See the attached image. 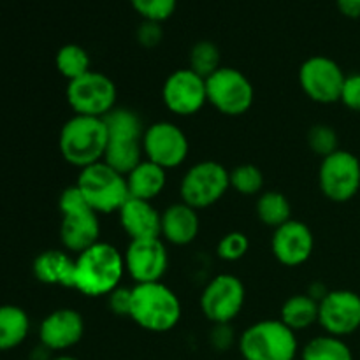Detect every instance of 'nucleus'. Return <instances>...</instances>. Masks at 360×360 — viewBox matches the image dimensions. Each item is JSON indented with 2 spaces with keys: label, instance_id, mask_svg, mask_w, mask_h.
I'll list each match as a JSON object with an SVG mask.
<instances>
[{
  "label": "nucleus",
  "instance_id": "f257e3e1",
  "mask_svg": "<svg viewBox=\"0 0 360 360\" xmlns=\"http://www.w3.org/2000/svg\"><path fill=\"white\" fill-rule=\"evenodd\" d=\"M125 274L122 252L109 243H95L76 255L74 290L86 297H108Z\"/></svg>",
  "mask_w": 360,
  "mask_h": 360
},
{
  "label": "nucleus",
  "instance_id": "f03ea898",
  "mask_svg": "<svg viewBox=\"0 0 360 360\" xmlns=\"http://www.w3.org/2000/svg\"><path fill=\"white\" fill-rule=\"evenodd\" d=\"M129 319L148 333H169L181 320V301L162 281L136 285L130 288Z\"/></svg>",
  "mask_w": 360,
  "mask_h": 360
},
{
  "label": "nucleus",
  "instance_id": "7ed1b4c3",
  "mask_svg": "<svg viewBox=\"0 0 360 360\" xmlns=\"http://www.w3.org/2000/svg\"><path fill=\"white\" fill-rule=\"evenodd\" d=\"M108 129V146L104 162L122 174H129L144 160L143 137L144 127L139 115L132 109L115 108L104 116Z\"/></svg>",
  "mask_w": 360,
  "mask_h": 360
},
{
  "label": "nucleus",
  "instance_id": "20e7f679",
  "mask_svg": "<svg viewBox=\"0 0 360 360\" xmlns=\"http://www.w3.org/2000/svg\"><path fill=\"white\" fill-rule=\"evenodd\" d=\"M108 129L104 118L74 115L63 123L58 137L60 155L67 164L84 169L104 160Z\"/></svg>",
  "mask_w": 360,
  "mask_h": 360
},
{
  "label": "nucleus",
  "instance_id": "39448f33",
  "mask_svg": "<svg viewBox=\"0 0 360 360\" xmlns=\"http://www.w3.org/2000/svg\"><path fill=\"white\" fill-rule=\"evenodd\" d=\"M60 214V239L67 252L81 253L101 241V214L84 200L77 186H69L58 199Z\"/></svg>",
  "mask_w": 360,
  "mask_h": 360
},
{
  "label": "nucleus",
  "instance_id": "423d86ee",
  "mask_svg": "<svg viewBox=\"0 0 360 360\" xmlns=\"http://www.w3.org/2000/svg\"><path fill=\"white\" fill-rule=\"evenodd\" d=\"M239 352L245 360L297 359V336L281 320H260L239 336Z\"/></svg>",
  "mask_w": 360,
  "mask_h": 360
},
{
  "label": "nucleus",
  "instance_id": "0eeeda50",
  "mask_svg": "<svg viewBox=\"0 0 360 360\" xmlns=\"http://www.w3.org/2000/svg\"><path fill=\"white\" fill-rule=\"evenodd\" d=\"M76 186L98 214L118 213L129 199L127 176L104 160L81 169Z\"/></svg>",
  "mask_w": 360,
  "mask_h": 360
},
{
  "label": "nucleus",
  "instance_id": "6e6552de",
  "mask_svg": "<svg viewBox=\"0 0 360 360\" xmlns=\"http://www.w3.org/2000/svg\"><path fill=\"white\" fill-rule=\"evenodd\" d=\"M65 97L74 115L104 118L116 108L118 90L111 77L97 70H90L84 76L67 83Z\"/></svg>",
  "mask_w": 360,
  "mask_h": 360
},
{
  "label": "nucleus",
  "instance_id": "1a4fd4ad",
  "mask_svg": "<svg viewBox=\"0 0 360 360\" xmlns=\"http://www.w3.org/2000/svg\"><path fill=\"white\" fill-rule=\"evenodd\" d=\"M231 188V174L214 160L197 162L185 172L179 185L181 200L193 210H206L217 204Z\"/></svg>",
  "mask_w": 360,
  "mask_h": 360
},
{
  "label": "nucleus",
  "instance_id": "9d476101",
  "mask_svg": "<svg viewBox=\"0 0 360 360\" xmlns=\"http://www.w3.org/2000/svg\"><path fill=\"white\" fill-rule=\"evenodd\" d=\"M207 102L225 116H241L255 101L253 84L241 70L221 65L206 79Z\"/></svg>",
  "mask_w": 360,
  "mask_h": 360
},
{
  "label": "nucleus",
  "instance_id": "9b49d317",
  "mask_svg": "<svg viewBox=\"0 0 360 360\" xmlns=\"http://www.w3.org/2000/svg\"><path fill=\"white\" fill-rule=\"evenodd\" d=\"M319 185L323 195L333 202H348L360 190V160L347 150L322 158Z\"/></svg>",
  "mask_w": 360,
  "mask_h": 360
},
{
  "label": "nucleus",
  "instance_id": "f8f14e48",
  "mask_svg": "<svg viewBox=\"0 0 360 360\" xmlns=\"http://www.w3.org/2000/svg\"><path fill=\"white\" fill-rule=\"evenodd\" d=\"M347 76L340 63L323 55L309 56L299 69V84L306 97L319 104L340 102Z\"/></svg>",
  "mask_w": 360,
  "mask_h": 360
},
{
  "label": "nucleus",
  "instance_id": "ddd939ff",
  "mask_svg": "<svg viewBox=\"0 0 360 360\" xmlns=\"http://www.w3.org/2000/svg\"><path fill=\"white\" fill-rule=\"evenodd\" d=\"M143 151L146 160L171 171L185 164L190 143L181 127L172 122H157L144 130Z\"/></svg>",
  "mask_w": 360,
  "mask_h": 360
},
{
  "label": "nucleus",
  "instance_id": "4468645a",
  "mask_svg": "<svg viewBox=\"0 0 360 360\" xmlns=\"http://www.w3.org/2000/svg\"><path fill=\"white\" fill-rule=\"evenodd\" d=\"M246 301V290L243 281L234 274L214 276L200 295V309L211 323H231Z\"/></svg>",
  "mask_w": 360,
  "mask_h": 360
},
{
  "label": "nucleus",
  "instance_id": "2eb2a0df",
  "mask_svg": "<svg viewBox=\"0 0 360 360\" xmlns=\"http://www.w3.org/2000/svg\"><path fill=\"white\" fill-rule=\"evenodd\" d=\"M162 101L176 116H193L207 104L206 79L192 69H178L169 74L162 86Z\"/></svg>",
  "mask_w": 360,
  "mask_h": 360
},
{
  "label": "nucleus",
  "instance_id": "dca6fc26",
  "mask_svg": "<svg viewBox=\"0 0 360 360\" xmlns=\"http://www.w3.org/2000/svg\"><path fill=\"white\" fill-rule=\"evenodd\" d=\"M319 323L326 334L350 336L360 329V295L352 290H329L319 302Z\"/></svg>",
  "mask_w": 360,
  "mask_h": 360
},
{
  "label": "nucleus",
  "instance_id": "f3484780",
  "mask_svg": "<svg viewBox=\"0 0 360 360\" xmlns=\"http://www.w3.org/2000/svg\"><path fill=\"white\" fill-rule=\"evenodd\" d=\"M123 260L125 273L136 281V285L162 281L169 267L167 250L164 239L160 238L130 241Z\"/></svg>",
  "mask_w": 360,
  "mask_h": 360
},
{
  "label": "nucleus",
  "instance_id": "a211bd4d",
  "mask_svg": "<svg viewBox=\"0 0 360 360\" xmlns=\"http://www.w3.org/2000/svg\"><path fill=\"white\" fill-rule=\"evenodd\" d=\"M315 248L311 229L302 221L294 220L274 229L271 250L274 259L287 267H297L308 262Z\"/></svg>",
  "mask_w": 360,
  "mask_h": 360
},
{
  "label": "nucleus",
  "instance_id": "6ab92c4d",
  "mask_svg": "<svg viewBox=\"0 0 360 360\" xmlns=\"http://www.w3.org/2000/svg\"><path fill=\"white\" fill-rule=\"evenodd\" d=\"M84 336V319L79 311L60 308L49 313L39 326V341L51 352H65L76 347Z\"/></svg>",
  "mask_w": 360,
  "mask_h": 360
},
{
  "label": "nucleus",
  "instance_id": "aec40b11",
  "mask_svg": "<svg viewBox=\"0 0 360 360\" xmlns=\"http://www.w3.org/2000/svg\"><path fill=\"white\" fill-rule=\"evenodd\" d=\"M120 224L130 241L139 239H158L162 234V213L148 200L129 197L118 211ZM162 239V238H160Z\"/></svg>",
  "mask_w": 360,
  "mask_h": 360
},
{
  "label": "nucleus",
  "instance_id": "412c9836",
  "mask_svg": "<svg viewBox=\"0 0 360 360\" xmlns=\"http://www.w3.org/2000/svg\"><path fill=\"white\" fill-rule=\"evenodd\" d=\"M200 220L197 210L181 202H174L162 213V234L164 241L174 246H186L199 236Z\"/></svg>",
  "mask_w": 360,
  "mask_h": 360
},
{
  "label": "nucleus",
  "instance_id": "4be33fe9",
  "mask_svg": "<svg viewBox=\"0 0 360 360\" xmlns=\"http://www.w3.org/2000/svg\"><path fill=\"white\" fill-rule=\"evenodd\" d=\"M34 276L41 283L51 287L74 288V271L76 259L62 250H46L39 253L34 260Z\"/></svg>",
  "mask_w": 360,
  "mask_h": 360
},
{
  "label": "nucleus",
  "instance_id": "5701e85b",
  "mask_svg": "<svg viewBox=\"0 0 360 360\" xmlns=\"http://www.w3.org/2000/svg\"><path fill=\"white\" fill-rule=\"evenodd\" d=\"M165 185H167V171L146 158L127 174L129 197L132 199L151 202L164 192Z\"/></svg>",
  "mask_w": 360,
  "mask_h": 360
},
{
  "label": "nucleus",
  "instance_id": "b1692460",
  "mask_svg": "<svg viewBox=\"0 0 360 360\" xmlns=\"http://www.w3.org/2000/svg\"><path fill=\"white\" fill-rule=\"evenodd\" d=\"M30 333V319L20 306H0V352L20 347Z\"/></svg>",
  "mask_w": 360,
  "mask_h": 360
},
{
  "label": "nucleus",
  "instance_id": "393cba45",
  "mask_svg": "<svg viewBox=\"0 0 360 360\" xmlns=\"http://www.w3.org/2000/svg\"><path fill=\"white\" fill-rule=\"evenodd\" d=\"M280 320L294 333L309 329L313 323H319V301L308 294L292 295L281 306Z\"/></svg>",
  "mask_w": 360,
  "mask_h": 360
},
{
  "label": "nucleus",
  "instance_id": "a878e982",
  "mask_svg": "<svg viewBox=\"0 0 360 360\" xmlns=\"http://www.w3.org/2000/svg\"><path fill=\"white\" fill-rule=\"evenodd\" d=\"M257 217L264 225L271 229H278L292 220L290 200L276 190L260 193L257 200Z\"/></svg>",
  "mask_w": 360,
  "mask_h": 360
},
{
  "label": "nucleus",
  "instance_id": "bb28decb",
  "mask_svg": "<svg viewBox=\"0 0 360 360\" xmlns=\"http://www.w3.org/2000/svg\"><path fill=\"white\" fill-rule=\"evenodd\" d=\"M301 360H354V354L343 338L323 334L308 341L301 352Z\"/></svg>",
  "mask_w": 360,
  "mask_h": 360
},
{
  "label": "nucleus",
  "instance_id": "cd10ccee",
  "mask_svg": "<svg viewBox=\"0 0 360 360\" xmlns=\"http://www.w3.org/2000/svg\"><path fill=\"white\" fill-rule=\"evenodd\" d=\"M56 70L67 81H74L91 70V60L86 49L79 44H63L55 55Z\"/></svg>",
  "mask_w": 360,
  "mask_h": 360
},
{
  "label": "nucleus",
  "instance_id": "c85d7f7f",
  "mask_svg": "<svg viewBox=\"0 0 360 360\" xmlns=\"http://www.w3.org/2000/svg\"><path fill=\"white\" fill-rule=\"evenodd\" d=\"M221 67L220 49L211 41H199L192 46L188 55V69L207 79Z\"/></svg>",
  "mask_w": 360,
  "mask_h": 360
},
{
  "label": "nucleus",
  "instance_id": "c756f323",
  "mask_svg": "<svg viewBox=\"0 0 360 360\" xmlns=\"http://www.w3.org/2000/svg\"><path fill=\"white\" fill-rule=\"evenodd\" d=\"M231 188L241 195H257L264 188V172L253 164H241L229 171Z\"/></svg>",
  "mask_w": 360,
  "mask_h": 360
},
{
  "label": "nucleus",
  "instance_id": "7c9ffc66",
  "mask_svg": "<svg viewBox=\"0 0 360 360\" xmlns=\"http://www.w3.org/2000/svg\"><path fill=\"white\" fill-rule=\"evenodd\" d=\"M308 146L320 158H326L340 150V137L330 125L316 123L308 130Z\"/></svg>",
  "mask_w": 360,
  "mask_h": 360
},
{
  "label": "nucleus",
  "instance_id": "2f4dec72",
  "mask_svg": "<svg viewBox=\"0 0 360 360\" xmlns=\"http://www.w3.org/2000/svg\"><path fill=\"white\" fill-rule=\"evenodd\" d=\"M132 9L143 18V21L164 23L176 13L178 0H129Z\"/></svg>",
  "mask_w": 360,
  "mask_h": 360
},
{
  "label": "nucleus",
  "instance_id": "473e14b6",
  "mask_svg": "<svg viewBox=\"0 0 360 360\" xmlns=\"http://www.w3.org/2000/svg\"><path fill=\"white\" fill-rule=\"evenodd\" d=\"M250 250V239L248 236L243 234V232H229L224 238L218 241L217 253L221 260L225 262H238L243 257L248 253Z\"/></svg>",
  "mask_w": 360,
  "mask_h": 360
},
{
  "label": "nucleus",
  "instance_id": "72a5a7b5",
  "mask_svg": "<svg viewBox=\"0 0 360 360\" xmlns=\"http://www.w3.org/2000/svg\"><path fill=\"white\" fill-rule=\"evenodd\" d=\"M136 39L143 48H157L164 39V28L162 23H155V21H141V25L136 30Z\"/></svg>",
  "mask_w": 360,
  "mask_h": 360
},
{
  "label": "nucleus",
  "instance_id": "f704fd0d",
  "mask_svg": "<svg viewBox=\"0 0 360 360\" xmlns=\"http://www.w3.org/2000/svg\"><path fill=\"white\" fill-rule=\"evenodd\" d=\"M340 102H343V105H347L352 111L360 112V74L347 76L343 90H341Z\"/></svg>",
  "mask_w": 360,
  "mask_h": 360
},
{
  "label": "nucleus",
  "instance_id": "c9c22d12",
  "mask_svg": "<svg viewBox=\"0 0 360 360\" xmlns=\"http://www.w3.org/2000/svg\"><path fill=\"white\" fill-rule=\"evenodd\" d=\"M236 336L232 330L231 323H214L213 330H211L210 343L213 345L214 350L225 352L234 345Z\"/></svg>",
  "mask_w": 360,
  "mask_h": 360
},
{
  "label": "nucleus",
  "instance_id": "e433bc0d",
  "mask_svg": "<svg viewBox=\"0 0 360 360\" xmlns=\"http://www.w3.org/2000/svg\"><path fill=\"white\" fill-rule=\"evenodd\" d=\"M109 299V309L115 315L129 316L130 311V288H116L108 295Z\"/></svg>",
  "mask_w": 360,
  "mask_h": 360
},
{
  "label": "nucleus",
  "instance_id": "4c0bfd02",
  "mask_svg": "<svg viewBox=\"0 0 360 360\" xmlns=\"http://www.w3.org/2000/svg\"><path fill=\"white\" fill-rule=\"evenodd\" d=\"M338 11L350 20L360 18V0H336Z\"/></svg>",
  "mask_w": 360,
  "mask_h": 360
},
{
  "label": "nucleus",
  "instance_id": "58836bf2",
  "mask_svg": "<svg viewBox=\"0 0 360 360\" xmlns=\"http://www.w3.org/2000/svg\"><path fill=\"white\" fill-rule=\"evenodd\" d=\"M51 360H79V359L70 357V355H56V357H53Z\"/></svg>",
  "mask_w": 360,
  "mask_h": 360
},
{
  "label": "nucleus",
  "instance_id": "ea45409f",
  "mask_svg": "<svg viewBox=\"0 0 360 360\" xmlns=\"http://www.w3.org/2000/svg\"><path fill=\"white\" fill-rule=\"evenodd\" d=\"M294 360H301V359H294Z\"/></svg>",
  "mask_w": 360,
  "mask_h": 360
}]
</instances>
